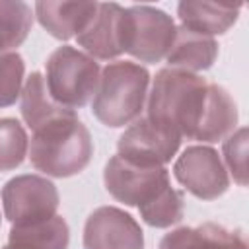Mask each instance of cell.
Listing matches in <instances>:
<instances>
[{
	"label": "cell",
	"mask_w": 249,
	"mask_h": 249,
	"mask_svg": "<svg viewBox=\"0 0 249 249\" xmlns=\"http://www.w3.org/2000/svg\"><path fill=\"white\" fill-rule=\"evenodd\" d=\"M33 25L31 6L21 0H0V53L19 47Z\"/></svg>",
	"instance_id": "obj_18"
},
{
	"label": "cell",
	"mask_w": 249,
	"mask_h": 249,
	"mask_svg": "<svg viewBox=\"0 0 249 249\" xmlns=\"http://www.w3.org/2000/svg\"><path fill=\"white\" fill-rule=\"evenodd\" d=\"M25 62L19 53H0V109L10 107L21 95Z\"/></svg>",
	"instance_id": "obj_20"
},
{
	"label": "cell",
	"mask_w": 249,
	"mask_h": 249,
	"mask_svg": "<svg viewBox=\"0 0 249 249\" xmlns=\"http://www.w3.org/2000/svg\"><path fill=\"white\" fill-rule=\"evenodd\" d=\"M224 160L233 175V181L241 187L247 185V128L241 126L224 138Z\"/></svg>",
	"instance_id": "obj_21"
},
{
	"label": "cell",
	"mask_w": 249,
	"mask_h": 249,
	"mask_svg": "<svg viewBox=\"0 0 249 249\" xmlns=\"http://www.w3.org/2000/svg\"><path fill=\"white\" fill-rule=\"evenodd\" d=\"M58 202L56 185L41 175H18L2 187L4 216L12 226L49 220L56 216Z\"/></svg>",
	"instance_id": "obj_7"
},
{
	"label": "cell",
	"mask_w": 249,
	"mask_h": 249,
	"mask_svg": "<svg viewBox=\"0 0 249 249\" xmlns=\"http://www.w3.org/2000/svg\"><path fill=\"white\" fill-rule=\"evenodd\" d=\"M181 146V136L146 115L130 123L117 142V156L138 165H163Z\"/></svg>",
	"instance_id": "obj_9"
},
{
	"label": "cell",
	"mask_w": 249,
	"mask_h": 249,
	"mask_svg": "<svg viewBox=\"0 0 249 249\" xmlns=\"http://www.w3.org/2000/svg\"><path fill=\"white\" fill-rule=\"evenodd\" d=\"M101 68L89 54L62 45L47 58V89L51 97L66 109H82L93 97Z\"/></svg>",
	"instance_id": "obj_5"
},
{
	"label": "cell",
	"mask_w": 249,
	"mask_h": 249,
	"mask_svg": "<svg viewBox=\"0 0 249 249\" xmlns=\"http://www.w3.org/2000/svg\"><path fill=\"white\" fill-rule=\"evenodd\" d=\"M173 175L193 196L200 200H214L230 187V175L218 152L204 144L185 148L175 160Z\"/></svg>",
	"instance_id": "obj_8"
},
{
	"label": "cell",
	"mask_w": 249,
	"mask_h": 249,
	"mask_svg": "<svg viewBox=\"0 0 249 249\" xmlns=\"http://www.w3.org/2000/svg\"><path fill=\"white\" fill-rule=\"evenodd\" d=\"M29 150L23 124L18 119H0V171H12L21 165Z\"/></svg>",
	"instance_id": "obj_19"
},
{
	"label": "cell",
	"mask_w": 249,
	"mask_h": 249,
	"mask_svg": "<svg viewBox=\"0 0 249 249\" xmlns=\"http://www.w3.org/2000/svg\"><path fill=\"white\" fill-rule=\"evenodd\" d=\"M218 58V43L214 37L196 33L187 27H177L173 45L165 56L167 68L185 70V72H202L208 70Z\"/></svg>",
	"instance_id": "obj_14"
},
{
	"label": "cell",
	"mask_w": 249,
	"mask_h": 249,
	"mask_svg": "<svg viewBox=\"0 0 249 249\" xmlns=\"http://www.w3.org/2000/svg\"><path fill=\"white\" fill-rule=\"evenodd\" d=\"M175 23L169 14L154 6H130L123 14V53H128L140 62H160L167 56L173 39Z\"/></svg>",
	"instance_id": "obj_6"
},
{
	"label": "cell",
	"mask_w": 249,
	"mask_h": 249,
	"mask_svg": "<svg viewBox=\"0 0 249 249\" xmlns=\"http://www.w3.org/2000/svg\"><path fill=\"white\" fill-rule=\"evenodd\" d=\"M123 14L124 8L117 2H97L93 18L76 37L86 54L99 60H113L123 54Z\"/></svg>",
	"instance_id": "obj_11"
},
{
	"label": "cell",
	"mask_w": 249,
	"mask_h": 249,
	"mask_svg": "<svg viewBox=\"0 0 249 249\" xmlns=\"http://www.w3.org/2000/svg\"><path fill=\"white\" fill-rule=\"evenodd\" d=\"M239 8L241 6H231V4L183 0L177 4V16L183 27L214 37V35H224L237 21Z\"/></svg>",
	"instance_id": "obj_15"
},
{
	"label": "cell",
	"mask_w": 249,
	"mask_h": 249,
	"mask_svg": "<svg viewBox=\"0 0 249 249\" xmlns=\"http://www.w3.org/2000/svg\"><path fill=\"white\" fill-rule=\"evenodd\" d=\"M103 183L115 200L136 206L140 218L152 228L175 226L185 214V196L171 187L163 165H138L113 156L105 163Z\"/></svg>",
	"instance_id": "obj_2"
},
{
	"label": "cell",
	"mask_w": 249,
	"mask_h": 249,
	"mask_svg": "<svg viewBox=\"0 0 249 249\" xmlns=\"http://www.w3.org/2000/svg\"><path fill=\"white\" fill-rule=\"evenodd\" d=\"M160 249H247V237L241 230L206 222L165 233L160 241Z\"/></svg>",
	"instance_id": "obj_12"
},
{
	"label": "cell",
	"mask_w": 249,
	"mask_h": 249,
	"mask_svg": "<svg viewBox=\"0 0 249 249\" xmlns=\"http://www.w3.org/2000/svg\"><path fill=\"white\" fill-rule=\"evenodd\" d=\"M146 117L187 140L218 142L237 126V105L230 91L202 76L161 68L148 91Z\"/></svg>",
	"instance_id": "obj_1"
},
{
	"label": "cell",
	"mask_w": 249,
	"mask_h": 249,
	"mask_svg": "<svg viewBox=\"0 0 249 249\" xmlns=\"http://www.w3.org/2000/svg\"><path fill=\"white\" fill-rule=\"evenodd\" d=\"M150 88V72L138 62L115 60L109 62L101 74L93 93L91 113L109 126L121 128L142 117Z\"/></svg>",
	"instance_id": "obj_4"
},
{
	"label": "cell",
	"mask_w": 249,
	"mask_h": 249,
	"mask_svg": "<svg viewBox=\"0 0 249 249\" xmlns=\"http://www.w3.org/2000/svg\"><path fill=\"white\" fill-rule=\"evenodd\" d=\"M97 10V2H37L35 18L49 35L60 41L78 37Z\"/></svg>",
	"instance_id": "obj_13"
},
{
	"label": "cell",
	"mask_w": 249,
	"mask_h": 249,
	"mask_svg": "<svg viewBox=\"0 0 249 249\" xmlns=\"http://www.w3.org/2000/svg\"><path fill=\"white\" fill-rule=\"evenodd\" d=\"M84 249H144V231L128 212L99 206L84 224Z\"/></svg>",
	"instance_id": "obj_10"
},
{
	"label": "cell",
	"mask_w": 249,
	"mask_h": 249,
	"mask_svg": "<svg viewBox=\"0 0 249 249\" xmlns=\"http://www.w3.org/2000/svg\"><path fill=\"white\" fill-rule=\"evenodd\" d=\"M21 117L25 121V124L31 130H37L39 126L72 113V109H66L62 105H58L49 89H47V82L45 76L41 72H31L29 78L23 84L21 89Z\"/></svg>",
	"instance_id": "obj_17"
},
{
	"label": "cell",
	"mask_w": 249,
	"mask_h": 249,
	"mask_svg": "<svg viewBox=\"0 0 249 249\" xmlns=\"http://www.w3.org/2000/svg\"><path fill=\"white\" fill-rule=\"evenodd\" d=\"M31 165L51 177H72L88 167L93 140L76 111L62 115L33 130L27 150Z\"/></svg>",
	"instance_id": "obj_3"
},
{
	"label": "cell",
	"mask_w": 249,
	"mask_h": 249,
	"mask_svg": "<svg viewBox=\"0 0 249 249\" xmlns=\"http://www.w3.org/2000/svg\"><path fill=\"white\" fill-rule=\"evenodd\" d=\"M70 230L62 216L43 222L12 226L8 243L2 249H68Z\"/></svg>",
	"instance_id": "obj_16"
}]
</instances>
